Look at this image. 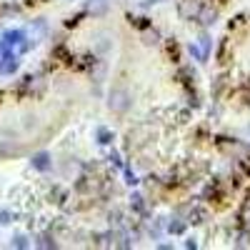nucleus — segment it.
Listing matches in <instances>:
<instances>
[{
  "label": "nucleus",
  "mask_w": 250,
  "mask_h": 250,
  "mask_svg": "<svg viewBox=\"0 0 250 250\" xmlns=\"http://www.w3.org/2000/svg\"><path fill=\"white\" fill-rule=\"evenodd\" d=\"M133 105V95L125 88H113L108 95V108L113 113H128V108Z\"/></svg>",
  "instance_id": "f257e3e1"
},
{
  "label": "nucleus",
  "mask_w": 250,
  "mask_h": 250,
  "mask_svg": "<svg viewBox=\"0 0 250 250\" xmlns=\"http://www.w3.org/2000/svg\"><path fill=\"white\" fill-rule=\"evenodd\" d=\"M198 10H200V3H198V0H183L180 8H178L180 18H185V20H193V18L198 15Z\"/></svg>",
  "instance_id": "f03ea898"
},
{
  "label": "nucleus",
  "mask_w": 250,
  "mask_h": 250,
  "mask_svg": "<svg viewBox=\"0 0 250 250\" xmlns=\"http://www.w3.org/2000/svg\"><path fill=\"white\" fill-rule=\"evenodd\" d=\"M195 20H200V25L210 28L215 20H218V10H215V8H200L198 15H195Z\"/></svg>",
  "instance_id": "7ed1b4c3"
},
{
  "label": "nucleus",
  "mask_w": 250,
  "mask_h": 250,
  "mask_svg": "<svg viewBox=\"0 0 250 250\" xmlns=\"http://www.w3.org/2000/svg\"><path fill=\"white\" fill-rule=\"evenodd\" d=\"M85 8H88L90 15H105L108 8H110V3H108V0H88Z\"/></svg>",
  "instance_id": "20e7f679"
},
{
  "label": "nucleus",
  "mask_w": 250,
  "mask_h": 250,
  "mask_svg": "<svg viewBox=\"0 0 250 250\" xmlns=\"http://www.w3.org/2000/svg\"><path fill=\"white\" fill-rule=\"evenodd\" d=\"M33 168L35 170H50V155L48 153H38L33 158Z\"/></svg>",
  "instance_id": "39448f33"
},
{
  "label": "nucleus",
  "mask_w": 250,
  "mask_h": 250,
  "mask_svg": "<svg viewBox=\"0 0 250 250\" xmlns=\"http://www.w3.org/2000/svg\"><path fill=\"white\" fill-rule=\"evenodd\" d=\"M98 143H103V145H108L110 140H113V135H110V130H105V128H98Z\"/></svg>",
  "instance_id": "423d86ee"
},
{
  "label": "nucleus",
  "mask_w": 250,
  "mask_h": 250,
  "mask_svg": "<svg viewBox=\"0 0 250 250\" xmlns=\"http://www.w3.org/2000/svg\"><path fill=\"white\" fill-rule=\"evenodd\" d=\"M158 38H160V35H158L155 30H153V33H145L143 43H145V45H155V43H158Z\"/></svg>",
  "instance_id": "0eeeda50"
},
{
  "label": "nucleus",
  "mask_w": 250,
  "mask_h": 250,
  "mask_svg": "<svg viewBox=\"0 0 250 250\" xmlns=\"http://www.w3.org/2000/svg\"><path fill=\"white\" fill-rule=\"evenodd\" d=\"M133 208H135L138 213H143V210H145V203H143V198H140V195H133Z\"/></svg>",
  "instance_id": "6e6552de"
},
{
  "label": "nucleus",
  "mask_w": 250,
  "mask_h": 250,
  "mask_svg": "<svg viewBox=\"0 0 250 250\" xmlns=\"http://www.w3.org/2000/svg\"><path fill=\"white\" fill-rule=\"evenodd\" d=\"M235 245H238V248H248V245H250V233H243V235L238 238Z\"/></svg>",
  "instance_id": "1a4fd4ad"
},
{
  "label": "nucleus",
  "mask_w": 250,
  "mask_h": 250,
  "mask_svg": "<svg viewBox=\"0 0 250 250\" xmlns=\"http://www.w3.org/2000/svg\"><path fill=\"white\" fill-rule=\"evenodd\" d=\"M168 230H170V233H183V230H185V225L175 220V223H170V225H168Z\"/></svg>",
  "instance_id": "9d476101"
},
{
  "label": "nucleus",
  "mask_w": 250,
  "mask_h": 250,
  "mask_svg": "<svg viewBox=\"0 0 250 250\" xmlns=\"http://www.w3.org/2000/svg\"><path fill=\"white\" fill-rule=\"evenodd\" d=\"M38 245H40V248H55V243H53L48 235H43V238H40V243H38Z\"/></svg>",
  "instance_id": "9b49d317"
},
{
  "label": "nucleus",
  "mask_w": 250,
  "mask_h": 250,
  "mask_svg": "<svg viewBox=\"0 0 250 250\" xmlns=\"http://www.w3.org/2000/svg\"><path fill=\"white\" fill-rule=\"evenodd\" d=\"M13 245H15V248H28V240H25V238H23V235H18V238H15V243H13Z\"/></svg>",
  "instance_id": "f8f14e48"
},
{
  "label": "nucleus",
  "mask_w": 250,
  "mask_h": 250,
  "mask_svg": "<svg viewBox=\"0 0 250 250\" xmlns=\"http://www.w3.org/2000/svg\"><path fill=\"white\" fill-rule=\"evenodd\" d=\"M0 223H10V213H5V210L0 213Z\"/></svg>",
  "instance_id": "ddd939ff"
},
{
  "label": "nucleus",
  "mask_w": 250,
  "mask_h": 250,
  "mask_svg": "<svg viewBox=\"0 0 250 250\" xmlns=\"http://www.w3.org/2000/svg\"><path fill=\"white\" fill-rule=\"evenodd\" d=\"M245 225H248V230H250V218H248V223H245Z\"/></svg>",
  "instance_id": "4468645a"
},
{
  "label": "nucleus",
  "mask_w": 250,
  "mask_h": 250,
  "mask_svg": "<svg viewBox=\"0 0 250 250\" xmlns=\"http://www.w3.org/2000/svg\"><path fill=\"white\" fill-rule=\"evenodd\" d=\"M0 60H3V48H0Z\"/></svg>",
  "instance_id": "2eb2a0df"
}]
</instances>
